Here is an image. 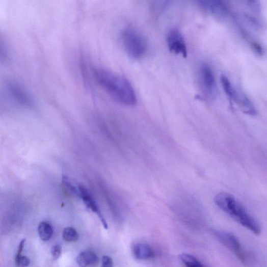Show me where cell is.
Here are the masks:
<instances>
[{"instance_id":"cell-10","label":"cell","mask_w":267,"mask_h":267,"mask_svg":"<svg viewBox=\"0 0 267 267\" xmlns=\"http://www.w3.org/2000/svg\"><path fill=\"white\" fill-rule=\"evenodd\" d=\"M76 261L81 266L95 265L99 262V257L94 252L86 251L77 256Z\"/></svg>"},{"instance_id":"cell-16","label":"cell","mask_w":267,"mask_h":267,"mask_svg":"<svg viewBox=\"0 0 267 267\" xmlns=\"http://www.w3.org/2000/svg\"><path fill=\"white\" fill-rule=\"evenodd\" d=\"M9 52L6 43L0 34V63H6L9 60Z\"/></svg>"},{"instance_id":"cell-5","label":"cell","mask_w":267,"mask_h":267,"mask_svg":"<svg viewBox=\"0 0 267 267\" xmlns=\"http://www.w3.org/2000/svg\"><path fill=\"white\" fill-rule=\"evenodd\" d=\"M6 86L8 93L18 104L28 108L33 107V99L23 87L13 81H8Z\"/></svg>"},{"instance_id":"cell-11","label":"cell","mask_w":267,"mask_h":267,"mask_svg":"<svg viewBox=\"0 0 267 267\" xmlns=\"http://www.w3.org/2000/svg\"><path fill=\"white\" fill-rule=\"evenodd\" d=\"M235 102L240 106L245 113L252 116L256 115L255 107L246 96L238 92Z\"/></svg>"},{"instance_id":"cell-14","label":"cell","mask_w":267,"mask_h":267,"mask_svg":"<svg viewBox=\"0 0 267 267\" xmlns=\"http://www.w3.org/2000/svg\"><path fill=\"white\" fill-rule=\"evenodd\" d=\"M180 260L186 266L191 267L203 266L204 265L194 256L189 254H181L179 256Z\"/></svg>"},{"instance_id":"cell-2","label":"cell","mask_w":267,"mask_h":267,"mask_svg":"<svg viewBox=\"0 0 267 267\" xmlns=\"http://www.w3.org/2000/svg\"><path fill=\"white\" fill-rule=\"evenodd\" d=\"M216 205L223 210L239 224L258 235L261 228L258 222L252 217L248 211L234 197L227 193H220L214 199Z\"/></svg>"},{"instance_id":"cell-13","label":"cell","mask_w":267,"mask_h":267,"mask_svg":"<svg viewBox=\"0 0 267 267\" xmlns=\"http://www.w3.org/2000/svg\"><path fill=\"white\" fill-rule=\"evenodd\" d=\"M221 82L222 87L228 98L232 101H234L237 92L231 84L229 79L225 76L221 77Z\"/></svg>"},{"instance_id":"cell-8","label":"cell","mask_w":267,"mask_h":267,"mask_svg":"<svg viewBox=\"0 0 267 267\" xmlns=\"http://www.w3.org/2000/svg\"><path fill=\"white\" fill-rule=\"evenodd\" d=\"M200 77L205 90L209 93H213L216 88V81L213 73L210 66L204 64L200 68Z\"/></svg>"},{"instance_id":"cell-17","label":"cell","mask_w":267,"mask_h":267,"mask_svg":"<svg viewBox=\"0 0 267 267\" xmlns=\"http://www.w3.org/2000/svg\"><path fill=\"white\" fill-rule=\"evenodd\" d=\"M15 263L17 266H27L30 263V259L26 256H20L15 258Z\"/></svg>"},{"instance_id":"cell-15","label":"cell","mask_w":267,"mask_h":267,"mask_svg":"<svg viewBox=\"0 0 267 267\" xmlns=\"http://www.w3.org/2000/svg\"><path fill=\"white\" fill-rule=\"evenodd\" d=\"M63 238L68 242H75L78 239V234L76 230L72 227L66 228L63 231Z\"/></svg>"},{"instance_id":"cell-21","label":"cell","mask_w":267,"mask_h":267,"mask_svg":"<svg viewBox=\"0 0 267 267\" xmlns=\"http://www.w3.org/2000/svg\"><path fill=\"white\" fill-rule=\"evenodd\" d=\"M251 7L256 10H259V6L258 0H247Z\"/></svg>"},{"instance_id":"cell-7","label":"cell","mask_w":267,"mask_h":267,"mask_svg":"<svg viewBox=\"0 0 267 267\" xmlns=\"http://www.w3.org/2000/svg\"><path fill=\"white\" fill-rule=\"evenodd\" d=\"M78 188L80 196L82 198L85 204L89 209H90L98 215L103 227L105 229H107L108 224L106 222L93 197L82 185H79Z\"/></svg>"},{"instance_id":"cell-9","label":"cell","mask_w":267,"mask_h":267,"mask_svg":"<svg viewBox=\"0 0 267 267\" xmlns=\"http://www.w3.org/2000/svg\"><path fill=\"white\" fill-rule=\"evenodd\" d=\"M133 254L136 258L140 260L152 259L154 257L153 250L148 245L139 243L133 248Z\"/></svg>"},{"instance_id":"cell-1","label":"cell","mask_w":267,"mask_h":267,"mask_svg":"<svg viewBox=\"0 0 267 267\" xmlns=\"http://www.w3.org/2000/svg\"><path fill=\"white\" fill-rule=\"evenodd\" d=\"M97 82L117 102L128 106L135 105L137 97L135 89L125 77L104 69L94 71Z\"/></svg>"},{"instance_id":"cell-3","label":"cell","mask_w":267,"mask_h":267,"mask_svg":"<svg viewBox=\"0 0 267 267\" xmlns=\"http://www.w3.org/2000/svg\"><path fill=\"white\" fill-rule=\"evenodd\" d=\"M123 45L127 54L131 58L139 59L146 54L147 44L145 39L135 31H125L122 36Z\"/></svg>"},{"instance_id":"cell-18","label":"cell","mask_w":267,"mask_h":267,"mask_svg":"<svg viewBox=\"0 0 267 267\" xmlns=\"http://www.w3.org/2000/svg\"><path fill=\"white\" fill-rule=\"evenodd\" d=\"M62 246L60 244L55 245L51 249V254L55 260L58 259L62 254Z\"/></svg>"},{"instance_id":"cell-20","label":"cell","mask_w":267,"mask_h":267,"mask_svg":"<svg viewBox=\"0 0 267 267\" xmlns=\"http://www.w3.org/2000/svg\"><path fill=\"white\" fill-rule=\"evenodd\" d=\"M25 242H26V239H23V240H22L20 242V244L19 245L18 249L17 252L16 253L15 258H18V257H20V256H21V253H22V252H23V249L24 248Z\"/></svg>"},{"instance_id":"cell-4","label":"cell","mask_w":267,"mask_h":267,"mask_svg":"<svg viewBox=\"0 0 267 267\" xmlns=\"http://www.w3.org/2000/svg\"><path fill=\"white\" fill-rule=\"evenodd\" d=\"M212 233L220 242L234 253L242 262H248L250 254L242 248L236 237L232 234L223 231L212 230Z\"/></svg>"},{"instance_id":"cell-12","label":"cell","mask_w":267,"mask_h":267,"mask_svg":"<svg viewBox=\"0 0 267 267\" xmlns=\"http://www.w3.org/2000/svg\"><path fill=\"white\" fill-rule=\"evenodd\" d=\"M38 232L40 238L43 241L49 240L53 235L52 227L46 222H42L39 224Z\"/></svg>"},{"instance_id":"cell-19","label":"cell","mask_w":267,"mask_h":267,"mask_svg":"<svg viewBox=\"0 0 267 267\" xmlns=\"http://www.w3.org/2000/svg\"><path fill=\"white\" fill-rule=\"evenodd\" d=\"M102 266L103 267H111L114 266L113 259L109 256H104L102 258Z\"/></svg>"},{"instance_id":"cell-6","label":"cell","mask_w":267,"mask_h":267,"mask_svg":"<svg viewBox=\"0 0 267 267\" xmlns=\"http://www.w3.org/2000/svg\"><path fill=\"white\" fill-rule=\"evenodd\" d=\"M167 44L170 51L175 55H181L186 58L188 49L184 38L177 30H171L168 35Z\"/></svg>"}]
</instances>
